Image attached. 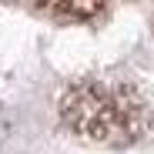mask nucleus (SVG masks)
<instances>
[{
  "label": "nucleus",
  "instance_id": "obj_1",
  "mask_svg": "<svg viewBox=\"0 0 154 154\" xmlns=\"http://www.w3.org/2000/svg\"><path fill=\"white\" fill-rule=\"evenodd\" d=\"M60 117L74 134L97 144H131L147 127V104L124 81H77L60 97Z\"/></svg>",
  "mask_w": 154,
  "mask_h": 154
},
{
  "label": "nucleus",
  "instance_id": "obj_2",
  "mask_svg": "<svg viewBox=\"0 0 154 154\" xmlns=\"http://www.w3.org/2000/svg\"><path fill=\"white\" fill-rule=\"evenodd\" d=\"M54 14H64V17H91V14H97V7H54Z\"/></svg>",
  "mask_w": 154,
  "mask_h": 154
}]
</instances>
